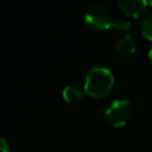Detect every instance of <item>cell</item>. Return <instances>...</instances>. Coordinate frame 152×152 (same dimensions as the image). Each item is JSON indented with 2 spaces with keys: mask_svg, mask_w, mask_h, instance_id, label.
<instances>
[{
  "mask_svg": "<svg viewBox=\"0 0 152 152\" xmlns=\"http://www.w3.org/2000/svg\"><path fill=\"white\" fill-rule=\"evenodd\" d=\"M114 75L102 65H94L88 69L84 81V93L94 99L107 96L114 87Z\"/></svg>",
  "mask_w": 152,
  "mask_h": 152,
  "instance_id": "1",
  "label": "cell"
},
{
  "mask_svg": "<svg viewBox=\"0 0 152 152\" xmlns=\"http://www.w3.org/2000/svg\"><path fill=\"white\" fill-rule=\"evenodd\" d=\"M141 33L146 39L152 40V13L147 14L142 19V21H141Z\"/></svg>",
  "mask_w": 152,
  "mask_h": 152,
  "instance_id": "8",
  "label": "cell"
},
{
  "mask_svg": "<svg viewBox=\"0 0 152 152\" xmlns=\"http://www.w3.org/2000/svg\"><path fill=\"white\" fill-rule=\"evenodd\" d=\"M133 114V106L126 99L114 100L104 112L106 121L113 127H120L128 122Z\"/></svg>",
  "mask_w": 152,
  "mask_h": 152,
  "instance_id": "2",
  "label": "cell"
},
{
  "mask_svg": "<svg viewBox=\"0 0 152 152\" xmlns=\"http://www.w3.org/2000/svg\"><path fill=\"white\" fill-rule=\"evenodd\" d=\"M118 5L126 15L137 18L146 10L148 2L145 0H119Z\"/></svg>",
  "mask_w": 152,
  "mask_h": 152,
  "instance_id": "4",
  "label": "cell"
},
{
  "mask_svg": "<svg viewBox=\"0 0 152 152\" xmlns=\"http://www.w3.org/2000/svg\"><path fill=\"white\" fill-rule=\"evenodd\" d=\"M0 152H10V146L5 139H1L0 142Z\"/></svg>",
  "mask_w": 152,
  "mask_h": 152,
  "instance_id": "9",
  "label": "cell"
},
{
  "mask_svg": "<svg viewBox=\"0 0 152 152\" xmlns=\"http://www.w3.org/2000/svg\"><path fill=\"white\" fill-rule=\"evenodd\" d=\"M138 46V42L133 36L126 34L121 38H119L115 43H114V49L118 53L122 55V56H127L133 53L137 50Z\"/></svg>",
  "mask_w": 152,
  "mask_h": 152,
  "instance_id": "5",
  "label": "cell"
},
{
  "mask_svg": "<svg viewBox=\"0 0 152 152\" xmlns=\"http://www.w3.org/2000/svg\"><path fill=\"white\" fill-rule=\"evenodd\" d=\"M148 5H151V6H152V1H150V2H148Z\"/></svg>",
  "mask_w": 152,
  "mask_h": 152,
  "instance_id": "11",
  "label": "cell"
},
{
  "mask_svg": "<svg viewBox=\"0 0 152 152\" xmlns=\"http://www.w3.org/2000/svg\"><path fill=\"white\" fill-rule=\"evenodd\" d=\"M63 99L69 102H77L78 100L82 99L83 94H84V88H82L80 84H69L63 89Z\"/></svg>",
  "mask_w": 152,
  "mask_h": 152,
  "instance_id": "6",
  "label": "cell"
},
{
  "mask_svg": "<svg viewBox=\"0 0 152 152\" xmlns=\"http://www.w3.org/2000/svg\"><path fill=\"white\" fill-rule=\"evenodd\" d=\"M113 18L108 10L101 5H91L84 12V23L96 30H107L112 26Z\"/></svg>",
  "mask_w": 152,
  "mask_h": 152,
  "instance_id": "3",
  "label": "cell"
},
{
  "mask_svg": "<svg viewBox=\"0 0 152 152\" xmlns=\"http://www.w3.org/2000/svg\"><path fill=\"white\" fill-rule=\"evenodd\" d=\"M116 32H128L131 28V23L122 17H116L112 21V26Z\"/></svg>",
  "mask_w": 152,
  "mask_h": 152,
  "instance_id": "7",
  "label": "cell"
},
{
  "mask_svg": "<svg viewBox=\"0 0 152 152\" xmlns=\"http://www.w3.org/2000/svg\"><path fill=\"white\" fill-rule=\"evenodd\" d=\"M147 57H148V59H150V62L152 63V48L148 50V52H147Z\"/></svg>",
  "mask_w": 152,
  "mask_h": 152,
  "instance_id": "10",
  "label": "cell"
}]
</instances>
